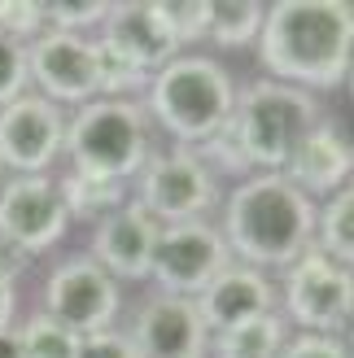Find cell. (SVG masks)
<instances>
[{"mask_svg": "<svg viewBox=\"0 0 354 358\" xmlns=\"http://www.w3.org/2000/svg\"><path fill=\"white\" fill-rule=\"evenodd\" d=\"M262 79L302 87V92H337L350 79L354 57V9L346 0H271L258 31Z\"/></svg>", "mask_w": 354, "mask_h": 358, "instance_id": "1", "label": "cell"}, {"mask_svg": "<svg viewBox=\"0 0 354 358\" xmlns=\"http://www.w3.org/2000/svg\"><path fill=\"white\" fill-rule=\"evenodd\" d=\"M315 201L285 175H250L219 201V236L232 262L271 275L311 249Z\"/></svg>", "mask_w": 354, "mask_h": 358, "instance_id": "2", "label": "cell"}, {"mask_svg": "<svg viewBox=\"0 0 354 358\" xmlns=\"http://www.w3.org/2000/svg\"><path fill=\"white\" fill-rule=\"evenodd\" d=\"M232 105H236L232 70L219 57L180 52V57L167 62L157 75H149L140 110H145L149 127L171 136V145L201 149L210 136H219L227 127Z\"/></svg>", "mask_w": 354, "mask_h": 358, "instance_id": "3", "label": "cell"}, {"mask_svg": "<svg viewBox=\"0 0 354 358\" xmlns=\"http://www.w3.org/2000/svg\"><path fill=\"white\" fill-rule=\"evenodd\" d=\"M320 118H324L320 101L311 92L258 75L245 87H236L227 131H232L236 149L245 153L254 175H285L289 157L297 153V145L311 136Z\"/></svg>", "mask_w": 354, "mask_h": 358, "instance_id": "4", "label": "cell"}, {"mask_svg": "<svg viewBox=\"0 0 354 358\" xmlns=\"http://www.w3.org/2000/svg\"><path fill=\"white\" fill-rule=\"evenodd\" d=\"M62 153L70 157V171L92 175V179H114L132 184L140 166L153 153V127L140 101H87L66 118V145Z\"/></svg>", "mask_w": 354, "mask_h": 358, "instance_id": "5", "label": "cell"}, {"mask_svg": "<svg viewBox=\"0 0 354 358\" xmlns=\"http://www.w3.org/2000/svg\"><path fill=\"white\" fill-rule=\"evenodd\" d=\"M136 196L132 201L149 214L153 223H192L206 219L210 210H219L223 188L219 179L206 171V162L197 157V149H153L149 162L140 166V175L132 179Z\"/></svg>", "mask_w": 354, "mask_h": 358, "instance_id": "6", "label": "cell"}, {"mask_svg": "<svg viewBox=\"0 0 354 358\" xmlns=\"http://www.w3.org/2000/svg\"><path fill=\"white\" fill-rule=\"evenodd\" d=\"M276 301L285 306L289 324H297V332L346 336L354 319V275L350 266L306 249L293 266H285V280L276 284Z\"/></svg>", "mask_w": 354, "mask_h": 358, "instance_id": "7", "label": "cell"}, {"mask_svg": "<svg viewBox=\"0 0 354 358\" xmlns=\"http://www.w3.org/2000/svg\"><path fill=\"white\" fill-rule=\"evenodd\" d=\"M118 306H122V284L105 275L87 254H75L48 271L40 315H48L52 324H62L75 336H87L114 328Z\"/></svg>", "mask_w": 354, "mask_h": 358, "instance_id": "8", "label": "cell"}, {"mask_svg": "<svg viewBox=\"0 0 354 358\" xmlns=\"http://www.w3.org/2000/svg\"><path fill=\"white\" fill-rule=\"evenodd\" d=\"M223 266H232V254H227L219 227L210 219L167 223L157 231V245H153V258H149V280L157 284V293L201 297L206 284Z\"/></svg>", "mask_w": 354, "mask_h": 358, "instance_id": "9", "label": "cell"}, {"mask_svg": "<svg viewBox=\"0 0 354 358\" xmlns=\"http://www.w3.org/2000/svg\"><path fill=\"white\" fill-rule=\"evenodd\" d=\"M70 231L52 175H5L0 179V236L17 245L27 258L52 249Z\"/></svg>", "mask_w": 354, "mask_h": 358, "instance_id": "10", "label": "cell"}, {"mask_svg": "<svg viewBox=\"0 0 354 358\" xmlns=\"http://www.w3.org/2000/svg\"><path fill=\"white\" fill-rule=\"evenodd\" d=\"M27 75L35 96L62 105H87L97 101V52L92 35H66V31H40L27 44Z\"/></svg>", "mask_w": 354, "mask_h": 358, "instance_id": "11", "label": "cell"}, {"mask_svg": "<svg viewBox=\"0 0 354 358\" xmlns=\"http://www.w3.org/2000/svg\"><path fill=\"white\" fill-rule=\"evenodd\" d=\"M66 145V114L52 101L22 92L0 110V171L48 175Z\"/></svg>", "mask_w": 354, "mask_h": 358, "instance_id": "12", "label": "cell"}, {"mask_svg": "<svg viewBox=\"0 0 354 358\" xmlns=\"http://www.w3.org/2000/svg\"><path fill=\"white\" fill-rule=\"evenodd\" d=\"M127 336L140 358H210V328L192 297L153 293Z\"/></svg>", "mask_w": 354, "mask_h": 358, "instance_id": "13", "label": "cell"}, {"mask_svg": "<svg viewBox=\"0 0 354 358\" xmlns=\"http://www.w3.org/2000/svg\"><path fill=\"white\" fill-rule=\"evenodd\" d=\"M97 40H105L114 52H122L145 75H157L167 62L180 57V44H175L157 0H118V5H105Z\"/></svg>", "mask_w": 354, "mask_h": 358, "instance_id": "14", "label": "cell"}, {"mask_svg": "<svg viewBox=\"0 0 354 358\" xmlns=\"http://www.w3.org/2000/svg\"><path fill=\"white\" fill-rule=\"evenodd\" d=\"M157 231L162 223H153L145 210L136 201L118 206L114 214H105V219L92 227V249H87V258L110 280H149V258H153V245H157Z\"/></svg>", "mask_w": 354, "mask_h": 358, "instance_id": "15", "label": "cell"}, {"mask_svg": "<svg viewBox=\"0 0 354 358\" xmlns=\"http://www.w3.org/2000/svg\"><path fill=\"white\" fill-rule=\"evenodd\" d=\"M350 175H354V145H350V131L332 118L315 122L311 136L297 145V153L285 166V179L297 192H306L311 201L350 188Z\"/></svg>", "mask_w": 354, "mask_h": 358, "instance_id": "16", "label": "cell"}, {"mask_svg": "<svg viewBox=\"0 0 354 358\" xmlns=\"http://www.w3.org/2000/svg\"><path fill=\"white\" fill-rule=\"evenodd\" d=\"M192 301H197L206 328H210V336H215L223 328L245 324V319L276 315V280L254 271V266L232 262V266H223V271L206 284V293L192 297Z\"/></svg>", "mask_w": 354, "mask_h": 358, "instance_id": "17", "label": "cell"}, {"mask_svg": "<svg viewBox=\"0 0 354 358\" xmlns=\"http://www.w3.org/2000/svg\"><path fill=\"white\" fill-rule=\"evenodd\" d=\"M289 341V328L280 315H258L236 328H223L210 336V358H280Z\"/></svg>", "mask_w": 354, "mask_h": 358, "instance_id": "18", "label": "cell"}, {"mask_svg": "<svg viewBox=\"0 0 354 358\" xmlns=\"http://www.w3.org/2000/svg\"><path fill=\"white\" fill-rule=\"evenodd\" d=\"M262 0H206V44L210 48H245L262 31Z\"/></svg>", "mask_w": 354, "mask_h": 358, "instance_id": "19", "label": "cell"}, {"mask_svg": "<svg viewBox=\"0 0 354 358\" xmlns=\"http://www.w3.org/2000/svg\"><path fill=\"white\" fill-rule=\"evenodd\" d=\"M311 249L341 266L354 262V188H341V192L324 196V206H315Z\"/></svg>", "mask_w": 354, "mask_h": 358, "instance_id": "20", "label": "cell"}, {"mask_svg": "<svg viewBox=\"0 0 354 358\" xmlns=\"http://www.w3.org/2000/svg\"><path fill=\"white\" fill-rule=\"evenodd\" d=\"M57 192H62V206L70 214V223L83 219V223H101L105 214H114L118 206H127V184H114V179H92V175H79V171H66L57 179Z\"/></svg>", "mask_w": 354, "mask_h": 358, "instance_id": "21", "label": "cell"}, {"mask_svg": "<svg viewBox=\"0 0 354 358\" xmlns=\"http://www.w3.org/2000/svg\"><path fill=\"white\" fill-rule=\"evenodd\" d=\"M92 52H97V96L105 101H136V92L149 87V75L136 70L122 52H114L105 40L92 35Z\"/></svg>", "mask_w": 354, "mask_h": 358, "instance_id": "22", "label": "cell"}, {"mask_svg": "<svg viewBox=\"0 0 354 358\" xmlns=\"http://www.w3.org/2000/svg\"><path fill=\"white\" fill-rule=\"evenodd\" d=\"M13 341H17V358H75L79 354V336L66 332L62 324H52L48 315H31L13 332Z\"/></svg>", "mask_w": 354, "mask_h": 358, "instance_id": "23", "label": "cell"}, {"mask_svg": "<svg viewBox=\"0 0 354 358\" xmlns=\"http://www.w3.org/2000/svg\"><path fill=\"white\" fill-rule=\"evenodd\" d=\"M44 5V31H66V35H92L105 17L101 0H40Z\"/></svg>", "mask_w": 354, "mask_h": 358, "instance_id": "24", "label": "cell"}, {"mask_svg": "<svg viewBox=\"0 0 354 358\" xmlns=\"http://www.w3.org/2000/svg\"><path fill=\"white\" fill-rule=\"evenodd\" d=\"M180 52L206 44V0H157Z\"/></svg>", "mask_w": 354, "mask_h": 358, "instance_id": "25", "label": "cell"}, {"mask_svg": "<svg viewBox=\"0 0 354 358\" xmlns=\"http://www.w3.org/2000/svg\"><path fill=\"white\" fill-rule=\"evenodd\" d=\"M31 92V75H27V44L13 35H0V110L9 101Z\"/></svg>", "mask_w": 354, "mask_h": 358, "instance_id": "26", "label": "cell"}, {"mask_svg": "<svg viewBox=\"0 0 354 358\" xmlns=\"http://www.w3.org/2000/svg\"><path fill=\"white\" fill-rule=\"evenodd\" d=\"M44 31V5L40 0H0V35L31 44Z\"/></svg>", "mask_w": 354, "mask_h": 358, "instance_id": "27", "label": "cell"}, {"mask_svg": "<svg viewBox=\"0 0 354 358\" xmlns=\"http://www.w3.org/2000/svg\"><path fill=\"white\" fill-rule=\"evenodd\" d=\"M280 358H350L346 336H315V332H297L285 341Z\"/></svg>", "mask_w": 354, "mask_h": 358, "instance_id": "28", "label": "cell"}, {"mask_svg": "<svg viewBox=\"0 0 354 358\" xmlns=\"http://www.w3.org/2000/svg\"><path fill=\"white\" fill-rule=\"evenodd\" d=\"M75 358H140V354H136V345H132L127 332L105 328V332L79 336V354H75Z\"/></svg>", "mask_w": 354, "mask_h": 358, "instance_id": "29", "label": "cell"}, {"mask_svg": "<svg viewBox=\"0 0 354 358\" xmlns=\"http://www.w3.org/2000/svg\"><path fill=\"white\" fill-rule=\"evenodd\" d=\"M27 266H31V258H27L17 245H9L5 236H0V280H5V284H17V280L27 275Z\"/></svg>", "mask_w": 354, "mask_h": 358, "instance_id": "30", "label": "cell"}, {"mask_svg": "<svg viewBox=\"0 0 354 358\" xmlns=\"http://www.w3.org/2000/svg\"><path fill=\"white\" fill-rule=\"evenodd\" d=\"M13 310H17V284L0 280V332L13 328Z\"/></svg>", "mask_w": 354, "mask_h": 358, "instance_id": "31", "label": "cell"}, {"mask_svg": "<svg viewBox=\"0 0 354 358\" xmlns=\"http://www.w3.org/2000/svg\"><path fill=\"white\" fill-rule=\"evenodd\" d=\"M0 358H17V341H13V328L0 332Z\"/></svg>", "mask_w": 354, "mask_h": 358, "instance_id": "32", "label": "cell"}]
</instances>
